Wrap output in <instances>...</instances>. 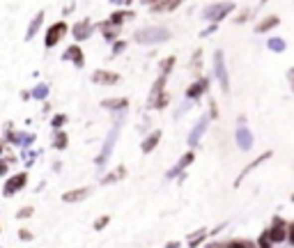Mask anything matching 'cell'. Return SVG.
Returning a JSON list of instances; mask_svg holds the SVG:
<instances>
[{
	"label": "cell",
	"mask_w": 294,
	"mask_h": 248,
	"mask_svg": "<svg viewBox=\"0 0 294 248\" xmlns=\"http://www.w3.org/2000/svg\"><path fill=\"white\" fill-rule=\"evenodd\" d=\"M264 235L269 237V242L274 244V246L288 242V223H285L281 216H274V219H271V225L264 230Z\"/></svg>",
	"instance_id": "cell-1"
},
{
	"label": "cell",
	"mask_w": 294,
	"mask_h": 248,
	"mask_svg": "<svg viewBox=\"0 0 294 248\" xmlns=\"http://www.w3.org/2000/svg\"><path fill=\"white\" fill-rule=\"evenodd\" d=\"M25 184H28V172H16V175H12V177H7L5 184H2V195L5 198H12V195H16L18 191L25 189Z\"/></svg>",
	"instance_id": "cell-2"
},
{
	"label": "cell",
	"mask_w": 294,
	"mask_h": 248,
	"mask_svg": "<svg viewBox=\"0 0 294 248\" xmlns=\"http://www.w3.org/2000/svg\"><path fill=\"white\" fill-rule=\"evenodd\" d=\"M67 32H69V25H67L65 21H58V23H53L51 28L46 30V39H44L46 48H55L62 41V37H65Z\"/></svg>",
	"instance_id": "cell-3"
},
{
	"label": "cell",
	"mask_w": 294,
	"mask_h": 248,
	"mask_svg": "<svg viewBox=\"0 0 294 248\" xmlns=\"http://www.w3.org/2000/svg\"><path fill=\"white\" fill-rule=\"evenodd\" d=\"M92 83L95 85H117L120 83V74L117 71H110V69H97L92 71Z\"/></svg>",
	"instance_id": "cell-4"
},
{
	"label": "cell",
	"mask_w": 294,
	"mask_h": 248,
	"mask_svg": "<svg viewBox=\"0 0 294 248\" xmlns=\"http://www.w3.org/2000/svg\"><path fill=\"white\" fill-rule=\"evenodd\" d=\"M207 90H209V78L207 76H202V78H198L196 83H191L189 88H186V99H200L202 95H207Z\"/></svg>",
	"instance_id": "cell-5"
},
{
	"label": "cell",
	"mask_w": 294,
	"mask_h": 248,
	"mask_svg": "<svg viewBox=\"0 0 294 248\" xmlns=\"http://www.w3.org/2000/svg\"><path fill=\"white\" fill-rule=\"evenodd\" d=\"M170 32L168 30H163V28H150L147 32L145 30H140V32H136V41H163V39H168Z\"/></svg>",
	"instance_id": "cell-6"
},
{
	"label": "cell",
	"mask_w": 294,
	"mask_h": 248,
	"mask_svg": "<svg viewBox=\"0 0 294 248\" xmlns=\"http://www.w3.org/2000/svg\"><path fill=\"white\" fill-rule=\"evenodd\" d=\"M92 21L90 18H81L78 23H74V28H72V32H74V39L76 41H85L88 37H92Z\"/></svg>",
	"instance_id": "cell-7"
},
{
	"label": "cell",
	"mask_w": 294,
	"mask_h": 248,
	"mask_svg": "<svg viewBox=\"0 0 294 248\" xmlns=\"http://www.w3.org/2000/svg\"><path fill=\"white\" fill-rule=\"evenodd\" d=\"M62 60H69V62H74V67H76V69L85 67V55H83V48L78 46V44H72V46L67 48L65 53H62Z\"/></svg>",
	"instance_id": "cell-8"
},
{
	"label": "cell",
	"mask_w": 294,
	"mask_h": 248,
	"mask_svg": "<svg viewBox=\"0 0 294 248\" xmlns=\"http://www.w3.org/2000/svg\"><path fill=\"white\" fill-rule=\"evenodd\" d=\"M92 193V186H81V189H69L62 193V202L72 205V202H83Z\"/></svg>",
	"instance_id": "cell-9"
},
{
	"label": "cell",
	"mask_w": 294,
	"mask_h": 248,
	"mask_svg": "<svg viewBox=\"0 0 294 248\" xmlns=\"http://www.w3.org/2000/svg\"><path fill=\"white\" fill-rule=\"evenodd\" d=\"M180 0H154V2H147V9L154 14H161V12H175L180 9Z\"/></svg>",
	"instance_id": "cell-10"
},
{
	"label": "cell",
	"mask_w": 294,
	"mask_h": 248,
	"mask_svg": "<svg viewBox=\"0 0 294 248\" xmlns=\"http://www.w3.org/2000/svg\"><path fill=\"white\" fill-rule=\"evenodd\" d=\"M271 154H274V152H271V149H267V152H262V154H260V156H258L255 161H251V163H248L246 168H244V170L239 172V177L234 179V186H239V184L244 182V179H246V175H248L251 170H255V168H258V165H262L267 159H271Z\"/></svg>",
	"instance_id": "cell-11"
},
{
	"label": "cell",
	"mask_w": 294,
	"mask_h": 248,
	"mask_svg": "<svg viewBox=\"0 0 294 248\" xmlns=\"http://www.w3.org/2000/svg\"><path fill=\"white\" fill-rule=\"evenodd\" d=\"M166 83H168V76H161V74H159V78L154 81V85H152V90H150V101H147V108H152V104H154L159 97L166 95Z\"/></svg>",
	"instance_id": "cell-12"
},
{
	"label": "cell",
	"mask_w": 294,
	"mask_h": 248,
	"mask_svg": "<svg viewBox=\"0 0 294 248\" xmlns=\"http://www.w3.org/2000/svg\"><path fill=\"white\" fill-rule=\"evenodd\" d=\"M278 25H281V16H276V14H267L262 21H258V25H255V32L264 35V32H269V30L278 28Z\"/></svg>",
	"instance_id": "cell-13"
},
{
	"label": "cell",
	"mask_w": 294,
	"mask_h": 248,
	"mask_svg": "<svg viewBox=\"0 0 294 248\" xmlns=\"http://www.w3.org/2000/svg\"><path fill=\"white\" fill-rule=\"evenodd\" d=\"M161 136H163V133H161V129H154V131L150 133V136H147L143 142H140V152H143V154L154 152V149H156V145L161 142Z\"/></svg>",
	"instance_id": "cell-14"
},
{
	"label": "cell",
	"mask_w": 294,
	"mask_h": 248,
	"mask_svg": "<svg viewBox=\"0 0 294 248\" xmlns=\"http://www.w3.org/2000/svg\"><path fill=\"white\" fill-rule=\"evenodd\" d=\"M230 9H234L232 2H228V5H216V7H211V12H204V18H211V21L218 25V21L228 16Z\"/></svg>",
	"instance_id": "cell-15"
},
{
	"label": "cell",
	"mask_w": 294,
	"mask_h": 248,
	"mask_svg": "<svg viewBox=\"0 0 294 248\" xmlns=\"http://www.w3.org/2000/svg\"><path fill=\"white\" fill-rule=\"evenodd\" d=\"M133 16H136V12H131V9H117V12H110L108 23L113 28H122L126 18H133Z\"/></svg>",
	"instance_id": "cell-16"
},
{
	"label": "cell",
	"mask_w": 294,
	"mask_h": 248,
	"mask_svg": "<svg viewBox=\"0 0 294 248\" xmlns=\"http://www.w3.org/2000/svg\"><path fill=\"white\" fill-rule=\"evenodd\" d=\"M97 28H99V32H101L103 35V39L106 41H120L117 39V37H120V28H113V25L108 23V18H106V21H101V23H97Z\"/></svg>",
	"instance_id": "cell-17"
},
{
	"label": "cell",
	"mask_w": 294,
	"mask_h": 248,
	"mask_svg": "<svg viewBox=\"0 0 294 248\" xmlns=\"http://www.w3.org/2000/svg\"><path fill=\"white\" fill-rule=\"evenodd\" d=\"M193 161H196V152H186L184 156L180 159V163H177V165L173 168V170L168 172V179H173L175 175H177V172H182V175H184V170H186V168H189V165L193 163Z\"/></svg>",
	"instance_id": "cell-18"
},
{
	"label": "cell",
	"mask_w": 294,
	"mask_h": 248,
	"mask_svg": "<svg viewBox=\"0 0 294 248\" xmlns=\"http://www.w3.org/2000/svg\"><path fill=\"white\" fill-rule=\"evenodd\" d=\"M103 108H108V111H124L129 106V99L126 97H110V99H103L101 101Z\"/></svg>",
	"instance_id": "cell-19"
},
{
	"label": "cell",
	"mask_w": 294,
	"mask_h": 248,
	"mask_svg": "<svg viewBox=\"0 0 294 248\" xmlns=\"http://www.w3.org/2000/svg\"><path fill=\"white\" fill-rule=\"evenodd\" d=\"M200 67H202V48H198V51L191 55V62H189V69L196 74V81H198V78H202V71H200Z\"/></svg>",
	"instance_id": "cell-20"
},
{
	"label": "cell",
	"mask_w": 294,
	"mask_h": 248,
	"mask_svg": "<svg viewBox=\"0 0 294 248\" xmlns=\"http://www.w3.org/2000/svg\"><path fill=\"white\" fill-rule=\"evenodd\" d=\"M207 237H209V232L204 230H196V232H191V235H189V248H198L200 244L204 242V239H207Z\"/></svg>",
	"instance_id": "cell-21"
},
{
	"label": "cell",
	"mask_w": 294,
	"mask_h": 248,
	"mask_svg": "<svg viewBox=\"0 0 294 248\" xmlns=\"http://www.w3.org/2000/svg\"><path fill=\"white\" fill-rule=\"evenodd\" d=\"M175 65H177V58H175V55L163 58L161 62H159V71H161V76H170V71L175 69Z\"/></svg>",
	"instance_id": "cell-22"
},
{
	"label": "cell",
	"mask_w": 294,
	"mask_h": 248,
	"mask_svg": "<svg viewBox=\"0 0 294 248\" xmlns=\"http://www.w3.org/2000/svg\"><path fill=\"white\" fill-rule=\"evenodd\" d=\"M216 76L221 78L223 90L228 92V76H225V69H223V53L221 51H216Z\"/></svg>",
	"instance_id": "cell-23"
},
{
	"label": "cell",
	"mask_w": 294,
	"mask_h": 248,
	"mask_svg": "<svg viewBox=\"0 0 294 248\" xmlns=\"http://www.w3.org/2000/svg\"><path fill=\"white\" fill-rule=\"evenodd\" d=\"M42 21H44V12H37V16L30 21V28H28V32H25V41H30L32 37H35V32L42 28Z\"/></svg>",
	"instance_id": "cell-24"
},
{
	"label": "cell",
	"mask_w": 294,
	"mask_h": 248,
	"mask_svg": "<svg viewBox=\"0 0 294 248\" xmlns=\"http://www.w3.org/2000/svg\"><path fill=\"white\" fill-rule=\"evenodd\" d=\"M67 145H69V136H67L65 131H55L53 133V147L58 149V152H62V149H67Z\"/></svg>",
	"instance_id": "cell-25"
},
{
	"label": "cell",
	"mask_w": 294,
	"mask_h": 248,
	"mask_svg": "<svg viewBox=\"0 0 294 248\" xmlns=\"http://www.w3.org/2000/svg\"><path fill=\"white\" fill-rule=\"evenodd\" d=\"M225 248H258V244L248 242V239H230L228 244H223Z\"/></svg>",
	"instance_id": "cell-26"
},
{
	"label": "cell",
	"mask_w": 294,
	"mask_h": 248,
	"mask_svg": "<svg viewBox=\"0 0 294 248\" xmlns=\"http://www.w3.org/2000/svg\"><path fill=\"white\" fill-rule=\"evenodd\" d=\"M67 124V115L65 113H58V115H53V120H51V126H53V131H62V126Z\"/></svg>",
	"instance_id": "cell-27"
},
{
	"label": "cell",
	"mask_w": 294,
	"mask_h": 248,
	"mask_svg": "<svg viewBox=\"0 0 294 248\" xmlns=\"http://www.w3.org/2000/svg\"><path fill=\"white\" fill-rule=\"evenodd\" d=\"M110 223V214H103V216H99V219L95 221V225H92V228H95L97 232H101L103 228H106V225Z\"/></svg>",
	"instance_id": "cell-28"
},
{
	"label": "cell",
	"mask_w": 294,
	"mask_h": 248,
	"mask_svg": "<svg viewBox=\"0 0 294 248\" xmlns=\"http://www.w3.org/2000/svg\"><path fill=\"white\" fill-rule=\"evenodd\" d=\"M32 214H35V207H30V205H28V207H21V209L16 212V219H18V221H25V219H30Z\"/></svg>",
	"instance_id": "cell-29"
},
{
	"label": "cell",
	"mask_w": 294,
	"mask_h": 248,
	"mask_svg": "<svg viewBox=\"0 0 294 248\" xmlns=\"http://www.w3.org/2000/svg\"><path fill=\"white\" fill-rule=\"evenodd\" d=\"M168 101H170V95L166 92V95H161L159 99L154 101V104H152V108H156V111H163V108L168 106Z\"/></svg>",
	"instance_id": "cell-30"
},
{
	"label": "cell",
	"mask_w": 294,
	"mask_h": 248,
	"mask_svg": "<svg viewBox=\"0 0 294 248\" xmlns=\"http://www.w3.org/2000/svg\"><path fill=\"white\" fill-rule=\"evenodd\" d=\"M126 48V41L124 39H120V41H115L113 44V51H110V58H115V55H120L122 51Z\"/></svg>",
	"instance_id": "cell-31"
},
{
	"label": "cell",
	"mask_w": 294,
	"mask_h": 248,
	"mask_svg": "<svg viewBox=\"0 0 294 248\" xmlns=\"http://www.w3.org/2000/svg\"><path fill=\"white\" fill-rule=\"evenodd\" d=\"M258 248H276V246H274V244L269 242V237L262 232V235L258 237Z\"/></svg>",
	"instance_id": "cell-32"
},
{
	"label": "cell",
	"mask_w": 294,
	"mask_h": 248,
	"mask_svg": "<svg viewBox=\"0 0 294 248\" xmlns=\"http://www.w3.org/2000/svg\"><path fill=\"white\" fill-rule=\"evenodd\" d=\"M285 44H283V39H269V48L271 51H278V53H281V51H285Z\"/></svg>",
	"instance_id": "cell-33"
},
{
	"label": "cell",
	"mask_w": 294,
	"mask_h": 248,
	"mask_svg": "<svg viewBox=\"0 0 294 248\" xmlns=\"http://www.w3.org/2000/svg\"><path fill=\"white\" fill-rule=\"evenodd\" d=\"M18 239H21V242H32V232L28 230V228H21V230H18Z\"/></svg>",
	"instance_id": "cell-34"
},
{
	"label": "cell",
	"mask_w": 294,
	"mask_h": 248,
	"mask_svg": "<svg viewBox=\"0 0 294 248\" xmlns=\"http://www.w3.org/2000/svg\"><path fill=\"white\" fill-rule=\"evenodd\" d=\"M209 113H211V120H218V106L214 99H209Z\"/></svg>",
	"instance_id": "cell-35"
},
{
	"label": "cell",
	"mask_w": 294,
	"mask_h": 248,
	"mask_svg": "<svg viewBox=\"0 0 294 248\" xmlns=\"http://www.w3.org/2000/svg\"><path fill=\"white\" fill-rule=\"evenodd\" d=\"M288 242L294 246V221H290L288 223Z\"/></svg>",
	"instance_id": "cell-36"
},
{
	"label": "cell",
	"mask_w": 294,
	"mask_h": 248,
	"mask_svg": "<svg viewBox=\"0 0 294 248\" xmlns=\"http://www.w3.org/2000/svg\"><path fill=\"white\" fill-rule=\"evenodd\" d=\"M117 179H120L117 177V172H110V175H106V177L101 179V184H110V182H117Z\"/></svg>",
	"instance_id": "cell-37"
},
{
	"label": "cell",
	"mask_w": 294,
	"mask_h": 248,
	"mask_svg": "<svg viewBox=\"0 0 294 248\" xmlns=\"http://www.w3.org/2000/svg\"><path fill=\"white\" fill-rule=\"evenodd\" d=\"M7 172H9V163H7L5 159H2V163H0V175L7 179Z\"/></svg>",
	"instance_id": "cell-38"
},
{
	"label": "cell",
	"mask_w": 294,
	"mask_h": 248,
	"mask_svg": "<svg viewBox=\"0 0 294 248\" xmlns=\"http://www.w3.org/2000/svg\"><path fill=\"white\" fill-rule=\"evenodd\" d=\"M288 81H290V85H292V92H294V67L288 71Z\"/></svg>",
	"instance_id": "cell-39"
},
{
	"label": "cell",
	"mask_w": 294,
	"mask_h": 248,
	"mask_svg": "<svg viewBox=\"0 0 294 248\" xmlns=\"http://www.w3.org/2000/svg\"><path fill=\"white\" fill-rule=\"evenodd\" d=\"M166 248H182V242H168Z\"/></svg>",
	"instance_id": "cell-40"
},
{
	"label": "cell",
	"mask_w": 294,
	"mask_h": 248,
	"mask_svg": "<svg viewBox=\"0 0 294 248\" xmlns=\"http://www.w3.org/2000/svg\"><path fill=\"white\" fill-rule=\"evenodd\" d=\"M124 175H126V168H124V165H120V168H117V177H124Z\"/></svg>",
	"instance_id": "cell-41"
},
{
	"label": "cell",
	"mask_w": 294,
	"mask_h": 248,
	"mask_svg": "<svg viewBox=\"0 0 294 248\" xmlns=\"http://www.w3.org/2000/svg\"><path fill=\"white\" fill-rule=\"evenodd\" d=\"M46 95V88H39V90H35V97H44Z\"/></svg>",
	"instance_id": "cell-42"
},
{
	"label": "cell",
	"mask_w": 294,
	"mask_h": 248,
	"mask_svg": "<svg viewBox=\"0 0 294 248\" xmlns=\"http://www.w3.org/2000/svg\"><path fill=\"white\" fill-rule=\"evenodd\" d=\"M292 202H294V195H292Z\"/></svg>",
	"instance_id": "cell-43"
},
{
	"label": "cell",
	"mask_w": 294,
	"mask_h": 248,
	"mask_svg": "<svg viewBox=\"0 0 294 248\" xmlns=\"http://www.w3.org/2000/svg\"><path fill=\"white\" fill-rule=\"evenodd\" d=\"M223 248H225V246H223Z\"/></svg>",
	"instance_id": "cell-44"
}]
</instances>
